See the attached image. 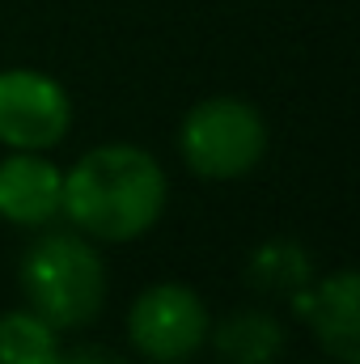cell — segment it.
Masks as SVG:
<instances>
[{
    "label": "cell",
    "instance_id": "7",
    "mask_svg": "<svg viewBox=\"0 0 360 364\" xmlns=\"http://www.w3.org/2000/svg\"><path fill=\"white\" fill-rule=\"evenodd\" d=\"M64 203V170L47 153L9 149L0 157V220L17 229H47Z\"/></svg>",
    "mask_w": 360,
    "mask_h": 364
},
{
    "label": "cell",
    "instance_id": "11",
    "mask_svg": "<svg viewBox=\"0 0 360 364\" xmlns=\"http://www.w3.org/2000/svg\"><path fill=\"white\" fill-rule=\"evenodd\" d=\"M51 364H123V356H115L106 348H77V352H64L60 348V356Z\"/></svg>",
    "mask_w": 360,
    "mask_h": 364
},
{
    "label": "cell",
    "instance_id": "5",
    "mask_svg": "<svg viewBox=\"0 0 360 364\" xmlns=\"http://www.w3.org/2000/svg\"><path fill=\"white\" fill-rule=\"evenodd\" d=\"M73 132V97L43 68H0V144L47 153Z\"/></svg>",
    "mask_w": 360,
    "mask_h": 364
},
{
    "label": "cell",
    "instance_id": "1",
    "mask_svg": "<svg viewBox=\"0 0 360 364\" xmlns=\"http://www.w3.org/2000/svg\"><path fill=\"white\" fill-rule=\"evenodd\" d=\"M170 199V178L144 144L110 140L81 153L64 170L60 216L90 242H136L144 237Z\"/></svg>",
    "mask_w": 360,
    "mask_h": 364
},
{
    "label": "cell",
    "instance_id": "12",
    "mask_svg": "<svg viewBox=\"0 0 360 364\" xmlns=\"http://www.w3.org/2000/svg\"><path fill=\"white\" fill-rule=\"evenodd\" d=\"M327 364H335V360H327Z\"/></svg>",
    "mask_w": 360,
    "mask_h": 364
},
{
    "label": "cell",
    "instance_id": "2",
    "mask_svg": "<svg viewBox=\"0 0 360 364\" xmlns=\"http://www.w3.org/2000/svg\"><path fill=\"white\" fill-rule=\"evenodd\" d=\"M17 284L26 305L47 318L60 335L64 331H81L106 305V263L93 250L85 233H43L21 267H17Z\"/></svg>",
    "mask_w": 360,
    "mask_h": 364
},
{
    "label": "cell",
    "instance_id": "10",
    "mask_svg": "<svg viewBox=\"0 0 360 364\" xmlns=\"http://www.w3.org/2000/svg\"><path fill=\"white\" fill-rule=\"evenodd\" d=\"M60 356V331L30 305L0 314V364H51Z\"/></svg>",
    "mask_w": 360,
    "mask_h": 364
},
{
    "label": "cell",
    "instance_id": "9",
    "mask_svg": "<svg viewBox=\"0 0 360 364\" xmlns=\"http://www.w3.org/2000/svg\"><path fill=\"white\" fill-rule=\"evenodd\" d=\"M314 275H318L314 272V259H309L305 242H297V237H268V242H259V246L250 250V259H246V279H250V288L263 292V296H284V301H292Z\"/></svg>",
    "mask_w": 360,
    "mask_h": 364
},
{
    "label": "cell",
    "instance_id": "4",
    "mask_svg": "<svg viewBox=\"0 0 360 364\" xmlns=\"http://www.w3.org/2000/svg\"><path fill=\"white\" fill-rule=\"evenodd\" d=\"M208 331H212V314L203 296L179 279L149 284L144 292H136L127 309V339L153 364H186L203 352Z\"/></svg>",
    "mask_w": 360,
    "mask_h": 364
},
{
    "label": "cell",
    "instance_id": "8",
    "mask_svg": "<svg viewBox=\"0 0 360 364\" xmlns=\"http://www.w3.org/2000/svg\"><path fill=\"white\" fill-rule=\"evenodd\" d=\"M208 343L221 364H275L284 356V322L268 309H233L229 318L212 322Z\"/></svg>",
    "mask_w": 360,
    "mask_h": 364
},
{
    "label": "cell",
    "instance_id": "3",
    "mask_svg": "<svg viewBox=\"0 0 360 364\" xmlns=\"http://www.w3.org/2000/svg\"><path fill=\"white\" fill-rule=\"evenodd\" d=\"M179 157L195 178H246L268 157V119L246 97H233V93L203 97L182 114Z\"/></svg>",
    "mask_w": 360,
    "mask_h": 364
},
{
    "label": "cell",
    "instance_id": "6",
    "mask_svg": "<svg viewBox=\"0 0 360 364\" xmlns=\"http://www.w3.org/2000/svg\"><path fill=\"white\" fill-rule=\"evenodd\" d=\"M288 305L309 326L327 360L360 364V279L352 267L314 275Z\"/></svg>",
    "mask_w": 360,
    "mask_h": 364
}]
</instances>
